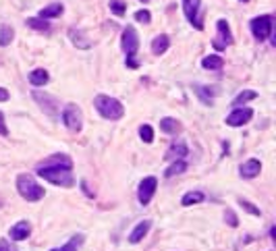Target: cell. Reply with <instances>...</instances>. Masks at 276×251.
Returning a JSON list of instances; mask_svg holds the SVG:
<instances>
[{
  "instance_id": "obj_19",
  "label": "cell",
  "mask_w": 276,
  "mask_h": 251,
  "mask_svg": "<svg viewBox=\"0 0 276 251\" xmlns=\"http://www.w3.org/2000/svg\"><path fill=\"white\" fill-rule=\"evenodd\" d=\"M193 90H196V94H198V98L206 104V106H212V96H216L218 92H216V88H208V86H200V83H196L193 86Z\"/></svg>"
},
{
  "instance_id": "obj_25",
  "label": "cell",
  "mask_w": 276,
  "mask_h": 251,
  "mask_svg": "<svg viewBox=\"0 0 276 251\" xmlns=\"http://www.w3.org/2000/svg\"><path fill=\"white\" fill-rule=\"evenodd\" d=\"M25 25H27V27H32V30H36V32H50V23H48V19H42V17H30Z\"/></svg>"
},
{
  "instance_id": "obj_31",
  "label": "cell",
  "mask_w": 276,
  "mask_h": 251,
  "mask_svg": "<svg viewBox=\"0 0 276 251\" xmlns=\"http://www.w3.org/2000/svg\"><path fill=\"white\" fill-rule=\"evenodd\" d=\"M108 6H110V10H112L116 17H122L127 12V4L122 2V0H110Z\"/></svg>"
},
{
  "instance_id": "obj_1",
  "label": "cell",
  "mask_w": 276,
  "mask_h": 251,
  "mask_svg": "<svg viewBox=\"0 0 276 251\" xmlns=\"http://www.w3.org/2000/svg\"><path fill=\"white\" fill-rule=\"evenodd\" d=\"M94 106L98 110V114L106 120H118L125 114V106L120 104V100L112 96H106V94H98L94 98Z\"/></svg>"
},
{
  "instance_id": "obj_3",
  "label": "cell",
  "mask_w": 276,
  "mask_h": 251,
  "mask_svg": "<svg viewBox=\"0 0 276 251\" xmlns=\"http://www.w3.org/2000/svg\"><path fill=\"white\" fill-rule=\"evenodd\" d=\"M17 191L25 202H40V200H44V195H46L44 187L40 185L32 174H19L17 176Z\"/></svg>"
},
{
  "instance_id": "obj_35",
  "label": "cell",
  "mask_w": 276,
  "mask_h": 251,
  "mask_svg": "<svg viewBox=\"0 0 276 251\" xmlns=\"http://www.w3.org/2000/svg\"><path fill=\"white\" fill-rule=\"evenodd\" d=\"M0 135L8 137V127H6V122H4V114L2 112H0Z\"/></svg>"
},
{
  "instance_id": "obj_12",
  "label": "cell",
  "mask_w": 276,
  "mask_h": 251,
  "mask_svg": "<svg viewBox=\"0 0 276 251\" xmlns=\"http://www.w3.org/2000/svg\"><path fill=\"white\" fill-rule=\"evenodd\" d=\"M187 154H189V148L185 142H172L166 150V154H164V160H168V162L183 160V158H187Z\"/></svg>"
},
{
  "instance_id": "obj_17",
  "label": "cell",
  "mask_w": 276,
  "mask_h": 251,
  "mask_svg": "<svg viewBox=\"0 0 276 251\" xmlns=\"http://www.w3.org/2000/svg\"><path fill=\"white\" fill-rule=\"evenodd\" d=\"M168 48H170V38L166 34H160L152 40V54H156V56H162Z\"/></svg>"
},
{
  "instance_id": "obj_16",
  "label": "cell",
  "mask_w": 276,
  "mask_h": 251,
  "mask_svg": "<svg viewBox=\"0 0 276 251\" xmlns=\"http://www.w3.org/2000/svg\"><path fill=\"white\" fill-rule=\"evenodd\" d=\"M150 228H152V220H142L140 224H137L133 230H131V234H129V243H140V241H144V236L150 232Z\"/></svg>"
},
{
  "instance_id": "obj_8",
  "label": "cell",
  "mask_w": 276,
  "mask_h": 251,
  "mask_svg": "<svg viewBox=\"0 0 276 251\" xmlns=\"http://www.w3.org/2000/svg\"><path fill=\"white\" fill-rule=\"evenodd\" d=\"M234 42L232 34H230V27L226 19H218L216 21V38L212 40V46L220 52V50H226V46H230Z\"/></svg>"
},
{
  "instance_id": "obj_11",
  "label": "cell",
  "mask_w": 276,
  "mask_h": 251,
  "mask_svg": "<svg viewBox=\"0 0 276 251\" xmlns=\"http://www.w3.org/2000/svg\"><path fill=\"white\" fill-rule=\"evenodd\" d=\"M254 118V110L252 108H232V112L226 116V124L228 127H241V124H247Z\"/></svg>"
},
{
  "instance_id": "obj_21",
  "label": "cell",
  "mask_w": 276,
  "mask_h": 251,
  "mask_svg": "<svg viewBox=\"0 0 276 251\" xmlns=\"http://www.w3.org/2000/svg\"><path fill=\"white\" fill-rule=\"evenodd\" d=\"M202 66L208 68V71H220L224 66V58L218 56V54H208V56L202 58Z\"/></svg>"
},
{
  "instance_id": "obj_30",
  "label": "cell",
  "mask_w": 276,
  "mask_h": 251,
  "mask_svg": "<svg viewBox=\"0 0 276 251\" xmlns=\"http://www.w3.org/2000/svg\"><path fill=\"white\" fill-rule=\"evenodd\" d=\"M140 137H142V142L144 144H152L154 142V129H152V124H142L140 127Z\"/></svg>"
},
{
  "instance_id": "obj_13",
  "label": "cell",
  "mask_w": 276,
  "mask_h": 251,
  "mask_svg": "<svg viewBox=\"0 0 276 251\" xmlns=\"http://www.w3.org/2000/svg\"><path fill=\"white\" fill-rule=\"evenodd\" d=\"M38 166H50V168H71L73 170V160L66 154H54L50 158H46L44 162H40Z\"/></svg>"
},
{
  "instance_id": "obj_34",
  "label": "cell",
  "mask_w": 276,
  "mask_h": 251,
  "mask_svg": "<svg viewBox=\"0 0 276 251\" xmlns=\"http://www.w3.org/2000/svg\"><path fill=\"white\" fill-rule=\"evenodd\" d=\"M224 220H226V224L232 226V228H234V226H239V218L234 216L232 210H226V212H224Z\"/></svg>"
},
{
  "instance_id": "obj_41",
  "label": "cell",
  "mask_w": 276,
  "mask_h": 251,
  "mask_svg": "<svg viewBox=\"0 0 276 251\" xmlns=\"http://www.w3.org/2000/svg\"><path fill=\"white\" fill-rule=\"evenodd\" d=\"M241 2H247V0H241Z\"/></svg>"
},
{
  "instance_id": "obj_29",
  "label": "cell",
  "mask_w": 276,
  "mask_h": 251,
  "mask_svg": "<svg viewBox=\"0 0 276 251\" xmlns=\"http://www.w3.org/2000/svg\"><path fill=\"white\" fill-rule=\"evenodd\" d=\"M81 243H84V234H77V236H73V239L68 241L66 245H62V247H54V249H50V251H79Z\"/></svg>"
},
{
  "instance_id": "obj_9",
  "label": "cell",
  "mask_w": 276,
  "mask_h": 251,
  "mask_svg": "<svg viewBox=\"0 0 276 251\" xmlns=\"http://www.w3.org/2000/svg\"><path fill=\"white\" fill-rule=\"evenodd\" d=\"M120 48L127 56H135L137 50H140V36H137L135 27L133 25H127L122 30V36H120Z\"/></svg>"
},
{
  "instance_id": "obj_5",
  "label": "cell",
  "mask_w": 276,
  "mask_h": 251,
  "mask_svg": "<svg viewBox=\"0 0 276 251\" xmlns=\"http://www.w3.org/2000/svg\"><path fill=\"white\" fill-rule=\"evenodd\" d=\"M62 122L71 133H79L84 127V112L77 104H66L62 108Z\"/></svg>"
},
{
  "instance_id": "obj_2",
  "label": "cell",
  "mask_w": 276,
  "mask_h": 251,
  "mask_svg": "<svg viewBox=\"0 0 276 251\" xmlns=\"http://www.w3.org/2000/svg\"><path fill=\"white\" fill-rule=\"evenodd\" d=\"M36 172L38 176L46 178L48 183L52 185H58V187H75V176L71 168H50V166H36Z\"/></svg>"
},
{
  "instance_id": "obj_26",
  "label": "cell",
  "mask_w": 276,
  "mask_h": 251,
  "mask_svg": "<svg viewBox=\"0 0 276 251\" xmlns=\"http://www.w3.org/2000/svg\"><path fill=\"white\" fill-rule=\"evenodd\" d=\"M256 98H258V92H254V90H245V92H241V94L234 96L232 108H237V106H241V104H245V102H250V100H256Z\"/></svg>"
},
{
  "instance_id": "obj_32",
  "label": "cell",
  "mask_w": 276,
  "mask_h": 251,
  "mask_svg": "<svg viewBox=\"0 0 276 251\" xmlns=\"http://www.w3.org/2000/svg\"><path fill=\"white\" fill-rule=\"evenodd\" d=\"M239 206L243 208L245 212H250L252 216H262V210H260V208H256L252 202H247V200H243V198H239Z\"/></svg>"
},
{
  "instance_id": "obj_24",
  "label": "cell",
  "mask_w": 276,
  "mask_h": 251,
  "mask_svg": "<svg viewBox=\"0 0 276 251\" xmlns=\"http://www.w3.org/2000/svg\"><path fill=\"white\" fill-rule=\"evenodd\" d=\"M187 170V162L185 160H172V164L168 166L166 170H164V176L166 178H172V176H176V174H183Z\"/></svg>"
},
{
  "instance_id": "obj_20",
  "label": "cell",
  "mask_w": 276,
  "mask_h": 251,
  "mask_svg": "<svg viewBox=\"0 0 276 251\" xmlns=\"http://www.w3.org/2000/svg\"><path fill=\"white\" fill-rule=\"evenodd\" d=\"M68 38H71V42H73L77 48H84V50L92 48V42L88 40L86 32H81V30H68Z\"/></svg>"
},
{
  "instance_id": "obj_6",
  "label": "cell",
  "mask_w": 276,
  "mask_h": 251,
  "mask_svg": "<svg viewBox=\"0 0 276 251\" xmlns=\"http://www.w3.org/2000/svg\"><path fill=\"white\" fill-rule=\"evenodd\" d=\"M181 6L187 21L196 27L198 32L204 30V19H202V0H181Z\"/></svg>"
},
{
  "instance_id": "obj_10",
  "label": "cell",
  "mask_w": 276,
  "mask_h": 251,
  "mask_svg": "<svg viewBox=\"0 0 276 251\" xmlns=\"http://www.w3.org/2000/svg\"><path fill=\"white\" fill-rule=\"evenodd\" d=\"M156 187H158L156 176H146L140 183V187H137V200H140L142 206H148L152 202V198H154V193H156Z\"/></svg>"
},
{
  "instance_id": "obj_15",
  "label": "cell",
  "mask_w": 276,
  "mask_h": 251,
  "mask_svg": "<svg viewBox=\"0 0 276 251\" xmlns=\"http://www.w3.org/2000/svg\"><path fill=\"white\" fill-rule=\"evenodd\" d=\"M30 234H32V224L27 220L17 222V224L10 228V239L12 241H25Z\"/></svg>"
},
{
  "instance_id": "obj_7",
  "label": "cell",
  "mask_w": 276,
  "mask_h": 251,
  "mask_svg": "<svg viewBox=\"0 0 276 251\" xmlns=\"http://www.w3.org/2000/svg\"><path fill=\"white\" fill-rule=\"evenodd\" d=\"M32 96H34V100L42 106V110L50 116V118H54L56 120L58 116H60V108H58V100L54 96H50V94H46V92H32Z\"/></svg>"
},
{
  "instance_id": "obj_33",
  "label": "cell",
  "mask_w": 276,
  "mask_h": 251,
  "mask_svg": "<svg viewBox=\"0 0 276 251\" xmlns=\"http://www.w3.org/2000/svg\"><path fill=\"white\" fill-rule=\"evenodd\" d=\"M135 21H137V23H144V25L152 23V15H150V10H148V8H144V10H137V12H135Z\"/></svg>"
},
{
  "instance_id": "obj_40",
  "label": "cell",
  "mask_w": 276,
  "mask_h": 251,
  "mask_svg": "<svg viewBox=\"0 0 276 251\" xmlns=\"http://www.w3.org/2000/svg\"><path fill=\"white\" fill-rule=\"evenodd\" d=\"M2 204H4V202H2V198H0V208H2Z\"/></svg>"
},
{
  "instance_id": "obj_27",
  "label": "cell",
  "mask_w": 276,
  "mask_h": 251,
  "mask_svg": "<svg viewBox=\"0 0 276 251\" xmlns=\"http://www.w3.org/2000/svg\"><path fill=\"white\" fill-rule=\"evenodd\" d=\"M12 38H15V30H12L10 25H0V48L8 46Z\"/></svg>"
},
{
  "instance_id": "obj_39",
  "label": "cell",
  "mask_w": 276,
  "mask_h": 251,
  "mask_svg": "<svg viewBox=\"0 0 276 251\" xmlns=\"http://www.w3.org/2000/svg\"><path fill=\"white\" fill-rule=\"evenodd\" d=\"M270 239H272V241H276V228H274V226L270 228Z\"/></svg>"
},
{
  "instance_id": "obj_37",
  "label": "cell",
  "mask_w": 276,
  "mask_h": 251,
  "mask_svg": "<svg viewBox=\"0 0 276 251\" xmlns=\"http://www.w3.org/2000/svg\"><path fill=\"white\" fill-rule=\"evenodd\" d=\"M10 98V94H8V90H4V88H0V102H6Z\"/></svg>"
},
{
  "instance_id": "obj_4",
  "label": "cell",
  "mask_w": 276,
  "mask_h": 251,
  "mask_svg": "<svg viewBox=\"0 0 276 251\" xmlns=\"http://www.w3.org/2000/svg\"><path fill=\"white\" fill-rule=\"evenodd\" d=\"M250 30L258 42H266L268 38L272 40V44H276V36H274V17L272 15H260L252 19Z\"/></svg>"
},
{
  "instance_id": "obj_14",
  "label": "cell",
  "mask_w": 276,
  "mask_h": 251,
  "mask_svg": "<svg viewBox=\"0 0 276 251\" xmlns=\"http://www.w3.org/2000/svg\"><path fill=\"white\" fill-rule=\"evenodd\" d=\"M262 172V162L258 158H250L247 162H243L239 166V174L241 178H256Z\"/></svg>"
},
{
  "instance_id": "obj_23",
  "label": "cell",
  "mask_w": 276,
  "mask_h": 251,
  "mask_svg": "<svg viewBox=\"0 0 276 251\" xmlns=\"http://www.w3.org/2000/svg\"><path fill=\"white\" fill-rule=\"evenodd\" d=\"M64 12V6L60 4V2H52V4H48V6H44L42 10H40V17L42 19H56V17H60Z\"/></svg>"
},
{
  "instance_id": "obj_18",
  "label": "cell",
  "mask_w": 276,
  "mask_h": 251,
  "mask_svg": "<svg viewBox=\"0 0 276 251\" xmlns=\"http://www.w3.org/2000/svg\"><path fill=\"white\" fill-rule=\"evenodd\" d=\"M27 79H30V83L34 88H44L46 83L50 81V75H48L46 68H34V71L27 75Z\"/></svg>"
},
{
  "instance_id": "obj_28",
  "label": "cell",
  "mask_w": 276,
  "mask_h": 251,
  "mask_svg": "<svg viewBox=\"0 0 276 251\" xmlns=\"http://www.w3.org/2000/svg\"><path fill=\"white\" fill-rule=\"evenodd\" d=\"M204 200H206V195H204L202 191H189V193L183 195L181 204H183V206H196V204H202Z\"/></svg>"
},
{
  "instance_id": "obj_36",
  "label": "cell",
  "mask_w": 276,
  "mask_h": 251,
  "mask_svg": "<svg viewBox=\"0 0 276 251\" xmlns=\"http://www.w3.org/2000/svg\"><path fill=\"white\" fill-rule=\"evenodd\" d=\"M125 64H127L129 68H137V66H140V60H137V56H127Z\"/></svg>"
},
{
  "instance_id": "obj_38",
  "label": "cell",
  "mask_w": 276,
  "mask_h": 251,
  "mask_svg": "<svg viewBox=\"0 0 276 251\" xmlns=\"http://www.w3.org/2000/svg\"><path fill=\"white\" fill-rule=\"evenodd\" d=\"M0 251H10V247H8V241H0Z\"/></svg>"
},
{
  "instance_id": "obj_22",
  "label": "cell",
  "mask_w": 276,
  "mask_h": 251,
  "mask_svg": "<svg viewBox=\"0 0 276 251\" xmlns=\"http://www.w3.org/2000/svg\"><path fill=\"white\" fill-rule=\"evenodd\" d=\"M160 131L166 133V135H176L178 131H181V122H178L176 118H172V116H164L160 120Z\"/></svg>"
}]
</instances>
